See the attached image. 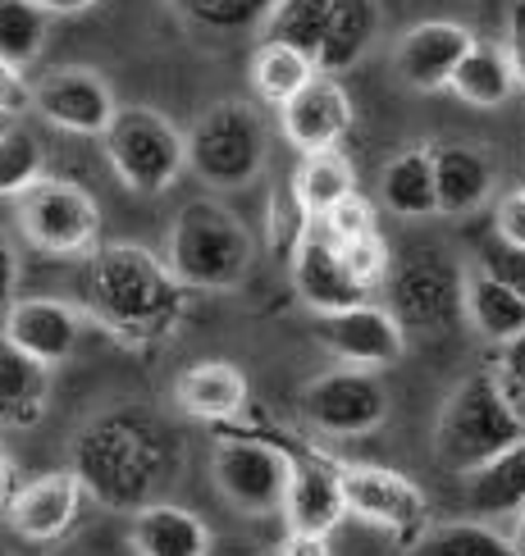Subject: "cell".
Here are the masks:
<instances>
[{
    "label": "cell",
    "instance_id": "6da1fadb",
    "mask_svg": "<svg viewBox=\"0 0 525 556\" xmlns=\"http://www.w3.org/2000/svg\"><path fill=\"white\" fill-rule=\"evenodd\" d=\"M83 301L110 333L124 338H151L170 329L178 315V283L151 251L114 242L101 247L87 261L83 274Z\"/></svg>",
    "mask_w": 525,
    "mask_h": 556
},
{
    "label": "cell",
    "instance_id": "7a4b0ae2",
    "mask_svg": "<svg viewBox=\"0 0 525 556\" xmlns=\"http://www.w3.org/2000/svg\"><path fill=\"white\" fill-rule=\"evenodd\" d=\"M165 470V447L128 415H101L91 420L74 443V475L83 493H91L101 506L137 511L147 506V493L155 489Z\"/></svg>",
    "mask_w": 525,
    "mask_h": 556
},
{
    "label": "cell",
    "instance_id": "3957f363",
    "mask_svg": "<svg viewBox=\"0 0 525 556\" xmlns=\"http://www.w3.org/2000/svg\"><path fill=\"white\" fill-rule=\"evenodd\" d=\"M251 256H257V238L234 211H224L220 201H192L170 228L165 269L178 288L234 292L251 269Z\"/></svg>",
    "mask_w": 525,
    "mask_h": 556
},
{
    "label": "cell",
    "instance_id": "277c9868",
    "mask_svg": "<svg viewBox=\"0 0 525 556\" xmlns=\"http://www.w3.org/2000/svg\"><path fill=\"white\" fill-rule=\"evenodd\" d=\"M525 438V415L516 402L498 388L493 375H471L452 388V397L439 410V429H434V452L448 470L471 475L498 452Z\"/></svg>",
    "mask_w": 525,
    "mask_h": 556
},
{
    "label": "cell",
    "instance_id": "5b68a950",
    "mask_svg": "<svg viewBox=\"0 0 525 556\" xmlns=\"http://www.w3.org/2000/svg\"><path fill=\"white\" fill-rule=\"evenodd\" d=\"M188 169L215 192H242L265 174L270 132L251 101H215L183 132Z\"/></svg>",
    "mask_w": 525,
    "mask_h": 556
},
{
    "label": "cell",
    "instance_id": "8992f818",
    "mask_svg": "<svg viewBox=\"0 0 525 556\" xmlns=\"http://www.w3.org/2000/svg\"><path fill=\"white\" fill-rule=\"evenodd\" d=\"M101 147L114 178L128 192H170L188 169V151H183V132L151 105H120L110 128L101 132Z\"/></svg>",
    "mask_w": 525,
    "mask_h": 556
},
{
    "label": "cell",
    "instance_id": "52a82bcc",
    "mask_svg": "<svg viewBox=\"0 0 525 556\" xmlns=\"http://www.w3.org/2000/svg\"><path fill=\"white\" fill-rule=\"evenodd\" d=\"M18 233L46 256H87L101 238V205L78 182L41 178L14 201Z\"/></svg>",
    "mask_w": 525,
    "mask_h": 556
},
{
    "label": "cell",
    "instance_id": "ba28073f",
    "mask_svg": "<svg viewBox=\"0 0 525 556\" xmlns=\"http://www.w3.org/2000/svg\"><path fill=\"white\" fill-rule=\"evenodd\" d=\"M292 452L265 438H220L211 452V475L220 497L234 506L238 516H274L284 502Z\"/></svg>",
    "mask_w": 525,
    "mask_h": 556
},
{
    "label": "cell",
    "instance_id": "9c48e42d",
    "mask_svg": "<svg viewBox=\"0 0 525 556\" xmlns=\"http://www.w3.org/2000/svg\"><path fill=\"white\" fill-rule=\"evenodd\" d=\"M297 410L325 438H365L388 420V388L375 369H329L302 383Z\"/></svg>",
    "mask_w": 525,
    "mask_h": 556
},
{
    "label": "cell",
    "instance_id": "30bf717a",
    "mask_svg": "<svg viewBox=\"0 0 525 556\" xmlns=\"http://www.w3.org/2000/svg\"><path fill=\"white\" fill-rule=\"evenodd\" d=\"M338 470V489L342 502H348V516L388 529L407 543L421 539V529L429 520V497L416 479H407L402 470H388V466H365V460H342Z\"/></svg>",
    "mask_w": 525,
    "mask_h": 556
},
{
    "label": "cell",
    "instance_id": "8fae6325",
    "mask_svg": "<svg viewBox=\"0 0 525 556\" xmlns=\"http://www.w3.org/2000/svg\"><path fill=\"white\" fill-rule=\"evenodd\" d=\"M315 342L325 346L334 361H348V369H388L407 352V329L393 319L388 306L375 301H357L348 311L315 315Z\"/></svg>",
    "mask_w": 525,
    "mask_h": 556
},
{
    "label": "cell",
    "instance_id": "7c38bea8",
    "mask_svg": "<svg viewBox=\"0 0 525 556\" xmlns=\"http://www.w3.org/2000/svg\"><path fill=\"white\" fill-rule=\"evenodd\" d=\"M388 311L402 329L434 333L462 315V269L439 256H416L388 274Z\"/></svg>",
    "mask_w": 525,
    "mask_h": 556
},
{
    "label": "cell",
    "instance_id": "4fadbf2b",
    "mask_svg": "<svg viewBox=\"0 0 525 556\" xmlns=\"http://www.w3.org/2000/svg\"><path fill=\"white\" fill-rule=\"evenodd\" d=\"M33 110L46 124H55L64 132H83V137H101L114 119V91L105 87V78L97 68L83 64H64L55 74H46L33 87Z\"/></svg>",
    "mask_w": 525,
    "mask_h": 556
},
{
    "label": "cell",
    "instance_id": "5bb4252c",
    "mask_svg": "<svg viewBox=\"0 0 525 556\" xmlns=\"http://www.w3.org/2000/svg\"><path fill=\"white\" fill-rule=\"evenodd\" d=\"M352 119H357V110H352L348 87L329 74H315L292 101L279 105V128L297 155L334 151L352 132Z\"/></svg>",
    "mask_w": 525,
    "mask_h": 556
},
{
    "label": "cell",
    "instance_id": "9a60e30c",
    "mask_svg": "<svg viewBox=\"0 0 525 556\" xmlns=\"http://www.w3.org/2000/svg\"><path fill=\"white\" fill-rule=\"evenodd\" d=\"M83 315L60 296H14L5 311V342H14L23 356L55 369L78 352Z\"/></svg>",
    "mask_w": 525,
    "mask_h": 556
},
{
    "label": "cell",
    "instance_id": "2e32d148",
    "mask_svg": "<svg viewBox=\"0 0 525 556\" xmlns=\"http://www.w3.org/2000/svg\"><path fill=\"white\" fill-rule=\"evenodd\" d=\"M83 497L87 493H83L74 470H51V475H37V479L23 483V489H14L10 506H5V520H10V529L18 539L55 543L74 529Z\"/></svg>",
    "mask_w": 525,
    "mask_h": 556
},
{
    "label": "cell",
    "instance_id": "e0dca14e",
    "mask_svg": "<svg viewBox=\"0 0 525 556\" xmlns=\"http://www.w3.org/2000/svg\"><path fill=\"white\" fill-rule=\"evenodd\" d=\"M471 28L452 18H425L416 28H407V37L398 41L393 64L407 87L416 91H448L457 64L471 51Z\"/></svg>",
    "mask_w": 525,
    "mask_h": 556
},
{
    "label": "cell",
    "instance_id": "ac0fdd59",
    "mask_svg": "<svg viewBox=\"0 0 525 556\" xmlns=\"http://www.w3.org/2000/svg\"><path fill=\"white\" fill-rule=\"evenodd\" d=\"M288 265H292V292L302 296V306L311 315H334V311H348L357 301H365V292L348 278V269H342L338 247L325 238V228L315 219L307 228V238L297 242V251L288 256Z\"/></svg>",
    "mask_w": 525,
    "mask_h": 556
},
{
    "label": "cell",
    "instance_id": "d6986e66",
    "mask_svg": "<svg viewBox=\"0 0 525 556\" xmlns=\"http://www.w3.org/2000/svg\"><path fill=\"white\" fill-rule=\"evenodd\" d=\"M279 516L288 525V534L329 539L334 529L348 520V502H342V489H338V470L320 466V460H292Z\"/></svg>",
    "mask_w": 525,
    "mask_h": 556
},
{
    "label": "cell",
    "instance_id": "ffe728a7",
    "mask_svg": "<svg viewBox=\"0 0 525 556\" xmlns=\"http://www.w3.org/2000/svg\"><path fill=\"white\" fill-rule=\"evenodd\" d=\"M493 155L471 142L434 147V197H439V215L462 219L475 215L479 205L493 197Z\"/></svg>",
    "mask_w": 525,
    "mask_h": 556
},
{
    "label": "cell",
    "instance_id": "44dd1931",
    "mask_svg": "<svg viewBox=\"0 0 525 556\" xmlns=\"http://www.w3.org/2000/svg\"><path fill=\"white\" fill-rule=\"evenodd\" d=\"M133 556H205L215 547V534L197 511L174 502H147L128 520Z\"/></svg>",
    "mask_w": 525,
    "mask_h": 556
},
{
    "label": "cell",
    "instance_id": "7402d4cb",
    "mask_svg": "<svg viewBox=\"0 0 525 556\" xmlns=\"http://www.w3.org/2000/svg\"><path fill=\"white\" fill-rule=\"evenodd\" d=\"M174 402L205 425H224L247 406V375L234 361H201L178 375Z\"/></svg>",
    "mask_w": 525,
    "mask_h": 556
},
{
    "label": "cell",
    "instance_id": "603a6c76",
    "mask_svg": "<svg viewBox=\"0 0 525 556\" xmlns=\"http://www.w3.org/2000/svg\"><path fill=\"white\" fill-rule=\"evenodd\" d=\"M379 33V10L375 0H329V18H325V37L315 51V74H348V68L371 51V41Z\"/></svg>",
    "mask_w": 525,
    "mask_h": 556
},
{
    "label": "cell",
    "instance_id": "cb8c5ba5",
    "mask_svg": "<svg viewBox=\"0 0 525 556\" xmlns=\"http://www.w3.org/2000/svg\"><path fill=\"white\" fill-rule=\"evenodd\" d=\"M51 397V369L23 356L14 342L0 333V425L5 429H33L46 415Z\"/></svg>",
    "mask_w": 525,
    "mask_h": 556
},
{
    "label": "cell",
    "instance_id": "d4e9b609",
    "mask_svg": "<svg viewBox=\"0 0 525 556\" xmlns=\"http://www.w3.org/2000/svg\"><path fill=\"white\" fill-rule=\"evenodd\" d=\"M379 201L398 219H434L439 197H434V147L421 142L402 155H393L379 174Z\"/></svg>",
    "mask_w": 525,
    "mask_h": 556
},
{
    "label": "cell",
    "instance_id": "484cf974",
    "mask_svg": "<svg viewBox=\"0 0 525 556\" xmlns=\"http://www.w3.org/2000/svg\"><path fill=\"white\" fill-rule=\"evenodd\" d=\"M462 497L479 516H516L525 506V438L479 470L462 475Z\"/></svg>",
    "mask_w": 525,
    "mask_h": 556
},
{
    "label": "cell",
    "instance_id": "4316f807",
    "mask_svg": "<svg viewBox=\"0 0 525 556\" xmlns=\"http://www.w3.org/2000/svg\"><path fill=\"white\" fill-rule=\"evenodd\" d=\"M462 315L471 319V329L479 338H489L493 346L525 333V296L493 283V278L479 269L462 274Z\"/></svg>",
    "mask_w": 525,
    "mask_h": 556
},
{
    "label": "cell",
    "instance_id": "83f0119b",
    "mask_svg": "<svg viewBox=\"0 0 525 556\" xmlns=\"http://www.w3.org/2000/svg\"><path fill=\"white\" fill-rule=\"evenodd\" d=\"M448 91H452L457 101L475 105V110H498V105H508L512 91H516V78H512V64H508V55H502V46L475 37L471 51L462 55V64H457Z\"/></svg>",
    "mask_w": 525,
    "mask_h": 556
},
{
    "label": "cell",
    "instance_id": "f1b7e54d",
    "mask_svg": "<svg viewBox=\"0 0 525 556\" xmlns=\"http://www.w3.org/2000/svg\"><path fill=\"white\" fill-rule=\"evenodd\" d=\"M292 192L302 201V211L311 219L329 215L338 201H348L357 192V169L352 160L342 155L338 147L334 151H315V155H302V165L292 174Z\"/></svg>",
    "mask_w": 525,
    "mask_h": 556
},
{
    "label": "cell",
    "instance_id": "f546056e",
    "mask_svg": "<svg viewBox=\"0 0 525 556\" xmlns=\"http://www.w3.org/2000/svg\"><path fill=\"white\" fill-rule=\"evenodd\" d=\"M325 18H329V0H274L261 18V41L292 46V51H302L315 64Z\"/></svg>",
    "mask_w": 525,
    "mask_h": 556
},
{
    "label": "cell",
    "instance_id": "4dcf8cb0",
    "mask_svg": "<svg viewBox=\"0 0 525 556\" xmlns=\"http://www.w3.org/2000/svg\"><path fill=\"white\" fill-rule=\"evenodd\" d=\"M311 78H315V64L302 51H292V46L261 41L257 55H251V87H257V97L274 110L292 101Z\"/></svg>",
    "mask_w": 525,
    "mask_h": 556
},
{
    "label": "cell",
    "instance_id": "1f68e13d",
    "mask_svg": "<svg viewBox=\"0 0 525 556\" xmlns=\"http://www.w3.org/2000/svg\"><path fill=\"white\" fill-rule=\"evenodd\" d=\"M402 556H516L508 534L479 525V520H448L429 525L416 543H407Z\"/></svg>",
    "mask_w": 525,
    "mask_h": 556
},
{
    "label": "cell",
    "instance_id": "d6a6232c",
    "mask_svg": "<svg viewBox=\"0 0 525 556\" xmlns=\"http://www.w3.org/2000/svg\"><path fill=\"white\" fill-rule=\"evenodd\" d=\"M46 37H51V14L37 10L33 0H0V64L23 74L41 60Z\"/></svg>",
    "mask_w": 525,
    "mask_h": 556
},
{
    "label": "cell",
    "instance_id": "836d02e7",
    "mask_svg": "<svg viewBox=\"0 0 525 556\" xmlns=\"http://www.w3.org/2000/svg\"><path fill=\"white\" fill-rule=\"evenodd\" d=\"M46 169V151L28 128H5L0 132V201L5 197H23L28 188L41 182Z\"/></svg>",
    "mask_w": 525,
    "mask_h": 556
},
{
    "label": "cell",
    "instance_id": "e575fe53",
    "mask_svg": "<svg viewBox=\"0 0 525 556\" xmlns=\"http://www.w3.org/2000/svg\"><path fill=\"white\" fill-rule=\"evenodd\" d=\"M270 5L274 0H174V10L201 33H251Z\"/></svg>",
    "mask_w": 525,
    "mask_h": 556
},
{
    "label": "cell",
    "instance_id": "d590c367",
    "mask_svg": "<svg viewBox=\"0 0 525 556\" xmlns=\"http://www.w3.org/2000/svg\"><path fill=\"white\" fill-rule=\"evenodd\" d=\"M320 228H325V238L334 247H348V242H361V238H375L379 233V215H375V205L365 201L361 192H352L348 201H338L329 215H320L315 219Z\"/></svg>",
    "mask_w": 525,
    "mask_h": 556
},
{
    "label": "cell",
    "instance_id": "8d00e7d4",
    "mask_svg": "<svg viewBox=\"0 0 525 556\" xmlns=\"http://www.w3.org/2000/svg\"><path fill=\"white\" fill-rule=\"evenodd\" d=\"M338 256H342V269H348V278H352L361 292L388 283V274H393V251H388V242H384L379 233L338 247Z\"/></svg>",
    "mask_w": 525,
    "mask_h": 556
},
{
    "label": "cell",
    "instance_id": "74e56055",
    "mask_svg": "<svg viewBox=\"0 0 525 556\" xmlns=\"http://www.w3.org/2000/svg\"><path fill=\"white\" fill-rule=\"evenodd\" d=\"M307 228H311V215L302 211V201H297L292 182H288V188L270 197V247L279 251V256H292L297 242L307 238Z\"/></svg>",
    "mask_w": 525,
    "mask_h": 556
},
{
    "label": "cell",
    "instance_id": "f35d334b",
    "mask_svg": "<svg viewBox=\"0 0 525 556\" xmlns=\"http://www.w3.org/2000/svg\"><path fill=\"white\" fill-rule=\"evenodd\" d=\"M479 274H489L493 283L525 296V251L502 247L498 238H485V247H479Z\"/></svg>",
    "mask_w": 525,
    "mask_h": 556
},
{
    "label": "cell",
    "instance_id": "ab89813d",
    "mask_svg": "<svg viewBox=\"0 0 525 556\" xmlns=\"http://www.w3.org/2000/svg\"><path fill=\"white\" fill-rule=\"evenodd\" d=\"M493 238L502 247L525 251V192L521 188L498 197V205H493Z\"/></svg>",
    "mask_w": 525,
    "mask_h": 556
},
{
    "label": "cell",
    "instance_id": "60d3db41",
    "mask_svg": "<svg viewBox=\"0 0 525 556\" xmlns=\"http://www.w3.org/2000/svg\"><path fill=\"white\" fill-rule=\"evenodd\" d=\"M498 388L508 397H525V333L498 342V369H493Z\"/></svg>",
    "mask_w": 525,
    "mask_h": 556
},
{
    "label": "cell",
    "instance_id": "b9f144b4",
    "mask_svg": "<svg viewBox=\"0 0 525 556\" xmlns=\"http://www.w3.org/2000/svg\"><path fill=\"white\" fill-rule=\"evenodd\" d=\"M502 55L512 64L516 87H525V0H516L508 14V41H502Z\"/></svg>",
    "mask_w": 525,
    "mask_h": 556
},
{
    "label": "cell",
    "instance_id": "7bdbcfd3",
    "mask_svg": "<svg viewBox=\"0 0 525 556\" xmlns=\"http://www.w3.org/2000/svg\"><path fill=\"white\" fill-rule=\"evenodd\" d=\"M33 105V87L28 78L18 74V68L0 64V119H10V114H23Z\"/></svg>",
    "mask_w": 525,
    "mask_h": 556
},
{
    "label": "cell",
    "instance_id": "ee69618b",
    "mask_svg": "<svg viewBox=\"0 0 525 556\" xmlns=\"http://www.w3.org/2000/svg\"><path fill=\"white\" fill-rule=\"evenodd\" d=\"M14 292H18V256H14V242L0 233V311H10Z\"/></svg>",
    "mask_w": 525,
    "mask_h": 556
},
{
    "label": "cell",
    "instance_id": "f6af8a7d",
    "mask_svg": "<svg viewBox=\"0 0 525 556\" xmlns=\"http://www.w3.org/2000/svg\"><path fill=\"white\" fill-rule=\"evenodd\" d=\"M274 556H334L329 539H315V534H284V543L274 547Z\"/></svg>",
    "mask_w": 525,
    "mask_h": 556
},
{
    "label": "cell",
    "instance_id": "bcb514c9",
    "mask_svg": "<svg viewBox=\"0 0 525 556\" xmlns=\"http://www.w3.org/2000/svg\"><path fill=\"white\" fill-rule=\"evenodd\" d=\"M33 5L46 14H83V10L97 5V0H33Z\"/></svg>",
    "mask_w": 525,
    "mask_h": 556
},
{
    "label": "cell",
    "instance_id": "7dc6e473",
    "mask_svg": "<svg viewBox=\"0 0 525 556\" xmlns=\"http://www.w3.org/2000/svg\"><path fill=\"white\" fill-rule=\"evenodd\" d=\"M14 489H18V483H14V466H10V456L0 452V511H5V506H10Z\"/></svg>",
    "mask_w": 525,
    "mask_h": 556
},
{
    "label": "cell",
    "instance_id": "c3c4849f",
    "mask_svg": "<svg viewBox=\"0 0 525 556\" xmlns=\"http://www.w3.org/2000/svg\"><path fill=\"white\" fill-rule=\"evenodd\" d=\"M508 543H512V552L516 556H525V506L516 511V525H512V534H508Z\"/></svg>",
    "mask_w": 525,
    "mask_h": 556
},
{
    "label": "cell",
    "instance_id": "681fc988",
    "mask_svg": "<svg viewBox=\"0 0 525 556\" xmlns=\"http://www.w3.org/2000/svg\"><path fill=\"white\" fill-rule=\"evenodd\" d=\"M205 556H261V552H251L247 543H224V547H211Z\"/></svg>",
    "mask_w": 525,
    "mask_h": 556
},
{
    "label": "cell",
    "instance_id": "f907efd6",
    "mask_svg": "<svg viewBox=\"0 0 525 556\" xmlns=\"http://www.w3.org/2000/svg\"><path fill=\"white\" fill-rule=\"evenodd\" d=\"M5 128H10V124H5V119H0V132H5Z\"/></svg>",
    "mask_w": 525,
    "mask_h": 556
},
{
    "label": "cell",
    "instance_id": "816d5d0a",
    "mask_svg": "<svg viewBox=\"0 0 525 556\" xmlns=\"http://www.w3.org/2000/svg\"><path fill=\"white\" fill-rule=\"evenodd\" d=\"M521 192H525V182H521Z\"/></svg>",
    "mask_w": 525,
    "mask_h": 556
}]
</instances>
